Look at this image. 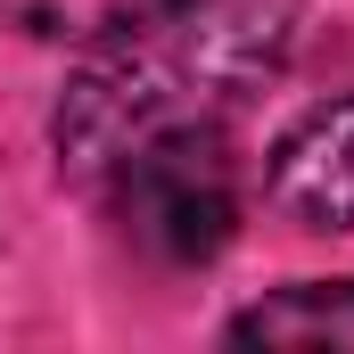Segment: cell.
Wrapping results in <instances>:
<instances>
[{
    "mask_svg": "<svg viewBox=\"0 0 354 354\" xmlns=\"http://www.w3.org/2000/svg\"><path fill=\"white\" fill-rule=\"evenodd\" d=\"M297 0H157L124 33L91 41V66L58 99V157L75 181H107L140 140L223 124L280 75Z\"/></svg>",
    "mask_w": 354,
    "mask_h": 354,
    "instance_id": "1",
    "label": "cell"
},
{
    "mask_svg": "<svg viewBox=\"0 0 354 354\" xmlns=\"http://www.w3.org/2000/svg\"><path fill=\"white\" fill-rule=\"evenodd\" d=\"M231 346H354V280H297L231 322Z\"/></svg>",
    "mask_w": 354,
    "mask_h": 354,
    "instance_id": "4",
    "label": "cell"
},
{
    "mask_svg": "<svg viewBox=\"0 0 354 354\" xmlns=\"http://www.w3.org/2000/svg\"><path fill=\"white\" fill-rule=\"evenodd\" d=\"M272 206L305 231H354V99L313 107L272 149Z\"/></svg>",
    "mask_w": 354,
    "mask_h": 354,
    "instance_id": "3",
    "label": "cell"
},
{
    "mask_svg": "<svg viewBox=\"0 0 354 354\" xmlns=\"http://www.w3.org/2000/svg\"><path fill=\"white\" fill-rule=\"evenodd\" d=\"M149 8L157 0H0V25L33 33V41H107Z\"/></svg>",
    "mask_w": 354,
    "mask_h": 354,
    "instance_id": "5",
    "label": "cell"
},
{
    "mask_svg": "<svg viewBox=\"0 0 354 354\" xmlns=\"http://www.w3.org/2000/svg\"><path fill=\"white\" fill-rule=\"evenodd\" d=\"M115 223L140 256L157 264H206L223 256L231 223H239V165H231V140L223 124H181L140 140L115 174Z\"/></svg>",
    "mask_w": 354,
    "mask_h": 354,
    "instance_id": "2",
    "label": "cell"
}]
</instances>
